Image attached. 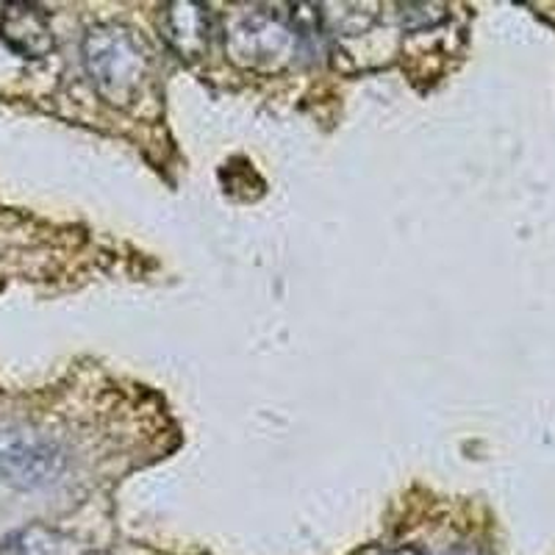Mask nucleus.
I'll list each match as a JSON object with an SVG mask.
<instances>
[{
  "label": "nucleus",
  "instance_id": "obj_1",
  "mask_svg": "<svg viewBox=\"0 0 555 555\" xmlns=\"http://www.w3.org/2000/svg\"><path fill=\"white\" fill-rule=\"evenodd\" d=\"M81 62L98 95L117 108L131 106L151 73V51L128 26L98 23L81 39Z\"/></svg>",
  "mask_w": 555,
  "mask_h": 555
},
{
  "label": "nucleus",
  "instance_id": "obj_2",
  "mask_svg": "<svg viewBox=\"0 0 555 555\" xmlns=\"http://www.w3.org/2000/svg\"><path fill=\"white\" fill-rule=\"evenodd\" d=\"M222 39H225L228 59L236 67L253 69V73L286 69L295 62L297 44H300L295 23L267 7L236 9L228 14Z\"/></svg>",
  "mask_w": 555,
  "mask_h": 555
},
{
  "label": "nucleus",
  "instance_id": "obj_3",
  "mask_svg": "<svg viewBox=\"0 0 555 555\" xmlns=\"http://www.w3.org/2000/svg\"><path fill=\"white\" fill-rule=\"evenodd\" d=\"M0 42L23 59H48L56 51L51 20L34 3L0 7Z\"/></svg>",
  "mask_w": 555,
  "mask_h": 555
},
{
  "label": "nucleus",
  "instance_id": "obj_4",
  "mask_svg": "<svg viewBox=\"0 0 555 555\" xmlns=\"http://www.w3.org/2000/svg\"><path fill=\"white\" fill-rule=\"evenodd\" d=\"M215 31L211 9L195 0H176L162 14V34L181 59H201Z\"/></svg>",
  "mask_w": 555,
  "mask_h": 555
},
{
  "label": "nucleus",
  "instance_id": "obj_5",
  "mask_svg": "<svg viewBox=\"0 0 555 555\" xmlns=\"http://www.w3.org/2000/svg\"><path fill=\"white\" fill-rule=\"evenodd\" d=\"M62 455L53 444L12 436L0 444V473L20 486H39L59 473Z\"/></svg>",
  "mask_w": 555,
  "mask_h": 555
},
{
  "label": "nucleus",
  "instance_id": "obj_6",
  "mask_svg": "<svg viewBox=\"0 0 555 555\" xmlns=\"http://www.w3.org/2000/svg\"><path fill=\"white\" fill-rule=\"evenodd\" d=\"M0 555H87V547L62 530L31 525L3 539Z\"/></svg>",
  "mask_w": 555,
  "mask_h": 555
},
{
  "label": "nucleus",
  "instance_id": "obj_7",
  "mask_svg": "<svg viewBox=\"0 0 555 555\" xmlns=\"http://www.w3.org/2000/svg\"><path fill=\"white\" fill-rule=\"evenodd\" d=\"M336 12H320L322 23L336 37H361L366 28L375 23V12H370L373 7H361V3H339V7H331Z\"/></svg>",
  "mask_w": 555,
  "mask_h": 555
},
{
  "label": "nucleus",
  "instance_id": "obj_8",
  "mask_svg": "<svg viewBox=\"0 0 555 555\" xmlns=\"http://www.w3.org/2000/svg\"><path fill=\"white\" fill-rule=\"evenodd\" d=\"M448 20V7L444 3H409L400 12V23L405 31H425Z\"/></svg>",
  "mask_w": 555,
  "mask_h": 555
},
{
  "label": "nucleus",
  "instance_id": "obj_9",
  "mask_svg": "<svg viewBox=\"0 0 555 555\" xmlns=\"http://www.w3.org/2000/svg\"><path fill=\"white\" fill-rule=\"evenodd\" d=\"M450 555H489V553L480 547H475V544H464V547H455Z\"/></svg>",
  "mask_w": 555,
  "mask_h": 555
},
{
  "label": "nucleus",
  "instance_id": "obj_10",
  "mask_svg": "<svg viewBox=\"0 0 555 555\" xmlns=\"http://www.w3.org/2000/svg\"><path fill=\"white\" fill-rule=\"evenodd\" d=\"M386 555H425V553L420 547H405V544H403V547L389 550V553H386Z\"/></svg>",
  "mask_w": 555,
  "mask_h": 555
}]
</instances>
